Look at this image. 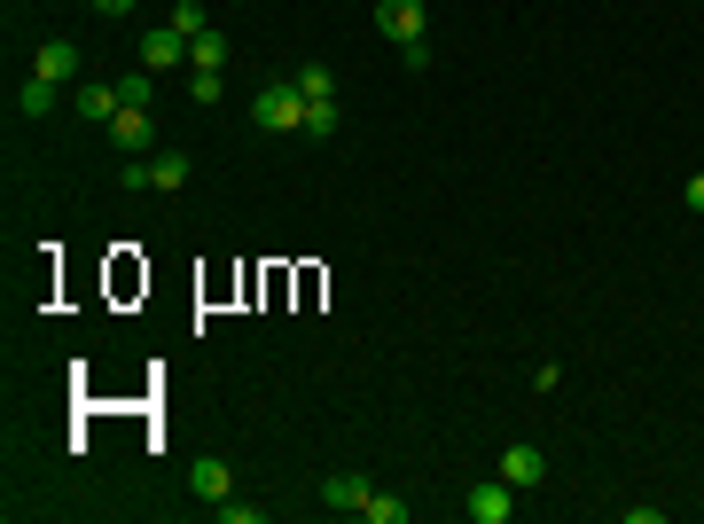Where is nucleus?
<instances>
[{
	"instance_id": "1",
	"label": "nucleus",
	"mask_w": 704,
	"mask_h": 524,
	"mask_svg": "<svg viewBox=\"0 0 704 524\" xmlns=\"http://www.w3.org/2000/svg\"><path fill=\"white\" fill-rule=\"evenodd\" d=\"M250 118L267 126V133H306V95H298V78H275L267 95L250 103Z\"/></svg>"
},
{
	"instance_id": "2",
	"label": "nucleus",
	"mask_w": 704,
	"mask_h": 524,
	"mask_svg": "<svg viewBox=\"0 0 704 524\" xmlns=\"http://www.w3.org/2000/svg\"><path fill=\"white\" fill-rule=\"evenodd\" d=\"M462 509H470V524H509V516H516V485L493 470L486 485H470V493H462Z\"/></svg>"
},
{
	"instance_id": "3",
	"label": "nucleus",
	"mask_w": 704,
	"mask_h": 524,
	"mask_svg": "<svg viewBox=\"0 0 704 524\" xmlns=\"http://www.w3.org/2000/svg\"><path fill=\"white\" fill-rule=\"evenodd\" d=\"M376 32H384V40H399V47L430 40V17H423V0H376Z\"/></svg>"
},
{
	"instance_id": "4",
	"label": "nucleus",
	"mask_w": 704,
	"mask_h": 524,
	"mask_svg": "<svg viewBox=\"0 0 704 524\" xmlns=\"http://www.w3.org/2000/svg\"><path fill=\"white\" fill-rule=\"evenodd\" d=\"M103 133H110V149H126V157H149V149H157V118H149V110H118Z\"/></svg>"
},
{
	"instance_id": "5",
	"label": "nucleus",
	"mask_w": 704,
	"mask_h": 524,
	"mask_svg": "<svg viewBox=\"0 0 704 524\" xmlns=\"http://www.w3.org/2000/svg\"><path fill=\"white\" fill-rule=\"evenodd\" d=\"M501 478H509V485H516V493H533V485H541V478H548V455H541V447H524V439H516V447H501Z\"/></svg>"
},
{
	"instance_id": "6",
	"label": "nucleus",
	"mask_w": 704,
	"mask_h": 524,
	"mask_svg": "<svg viewBox=\"0 0 704 524\" xmlns=\"http://www.w3.org/2000/svg\"><path fill=\"white\" fill-rule=\"evenodd\" d=\"M32 78H47V86H71V78H78V47H71V40H40V55H32Z\"/></svg>"
},
{
	"instance_id": "7",
	"label": "nucleus",
	"mask_w": 704,
	"mask_h": 524,
	"mask_svg": "<svg viewBox=\"0 0 704 524\" xmlns=\"http://www.w3.org/2000/svg\"><path fill=\"white\" fill-rule=\"evenodd\" d=\"M189 493H196V501H227V493H235V470H227L220 455H196V462H189Z\"/></svg>"
},
{
	"instance_id": "8",
	"label": "nucleus",
	"mask_w": 704,
	"mask_h": 524,
	"mask_svg": "<svg viewBox=\"0 0 704 524\" xmlns=\"http://www.w3.org/2000/svg\"><path fill=\"white\" fill-rule=\"evenodd\" d=\"M369 493H376V485H369L361 470H337V478L321 485V501H329V509H352V516H361V509H369Z\"/></svg>"
},
{
	"instance_id": "9",
	"label": "nucleus",
	"mask_w": 704,
	"mask_h": 524,
	"mask_svg": "<svg viewBox=\"0 0 704 524\" xmlns=\"http://www.w3.org/2000/svg\"><path fill=\"white\" fill-rule=\"evenodd\" d=\"M164 63H189V40H181V32H172V24L141 40V71H164Z\"/></svg>"
},
{
	"instance_id": "10",
	"label": "nucleus",
	"mask_w": 704,
	"mask_h": 524,
	"mask_svg": "<svg viewBox=\"0 0 704 524\" xmlns=\"http://www.w3.org/2000/svg\"><path fill=\"white\" fill-rule=\"evenodd\" d=\"M118 110H126L118 86H78V118H86V126H110Z\"/></svg>"
},
{
	"instance_id": "11",
	"label": "nucleus",
	"mask_w": 704,
	"mask_h": 524,
	"mask_svg": "<svg viewBox=\"0 0 704 524\" xmlns=\"http://www.w3.org/2000/svg\"><path fill=\"white\" fill-rule=\"evenodd\" d=\"M149 189H164V196L189 189V157H181V149H157V157H149Z\"/></svg>"
},
{
	"instance_id": "12",
	"label": "nucleus",
	"mask_w": 704,
	"mask_h": 524,
	"mask_svg": "<svg viewBox=\"0 0 704 524\" xmlns=\"http://www.w3.org/2000/svg\"><path fill=\"white\" fill-rule=\"evenodd\" d=\"M55 103H63V86H47V78H24V86H17V110H24V118H47Z\"/></svg>"
},
{
	"instance_id": "13",
	"label": "nucleus",
	"mask_w": 704,
	"mask_h": 524,
	"mask_svg": "<svg viewBox=\"0 0 704 524\" xmlns=\"http://www.w3.org/2000/svg\"><path fill=\"white\" fill-rule=\"evenodd\" d=\"M298 78V95L306 103H337V78H329V63H306V71H290Z\"/></svg>"
},
{
	"instance_id": "14",
	"label": "nucleus",
	"mask_w": 704,
	"mask_h": 524,
	"mask_svg": "<svg viewBox=\"0 0 704 524\" xmlns=\"http://www.w3.org/2000/svg\"><path fill=\"white\" fill-rule=\"evenodd\" d=\"M189 63H196V71H220V63H227V32H196V40H189Z\"/></svg>"
},
{
	"instance_id": "15",
	"label": "nucleus",
	"mask_w": 704,
	"mask_h": 524,
	"mask_svg": "<svg viewBox=\"0 0 704 524\" xmlns=\"http://www.w3.org/2000/svg\"><path fill=\"white\" fill-rule=\"evenodd\" d=\"M164 24H172V32H181V40H196V32H212V24H204V0H181V9H172Z\"/></svg>"
},
{
	"instance_id": "16",
	"label": "nucleus",
	"mask_w": 704,
	"mask_h": 524,
	"mask_svg": "<svg viewBox=\"0 0 704 524\" xmlns=\"http://www.w3.org/2000/svg\"><path fill=\"white\" fill-rule=\"evenodd\" d=\"M337 133V103H306V141H329Z\"/></svg>"
},
{
	"instance_id": "17",
	"label": "nucleus",
	"mask_w": 704,
	"mask_h": 524,
	"mask_svg": "<svg viewBox=\"0 0 704 524\" xmlns=\"http://www.w3.org/2000/svg\"><path fill=\"white\" fill-rule=\"evenodd\" d=\"M369 524H407V501H392V493H369V509H361Z\"/></svg>"
},
{
	"instance_id": "18",
	"label": "nucleus",
	"mask_w": 704,
	"mask_h": 524,
	"mask_svg": "<svg viewBox=\"0 0 704 524\" xmlns=\"http://www.w3.org/2000/svg\"><path fill=\"white\" fill-rule=\"evenodd\" d=\"M149 78H157V71H126V78H118V95H126V110H149Z\"/></svg>"
},
{
	"instance_id": "19",
	"label": "nucleus",
	"mask_w": 704,
	"mask_h": 524,
	"mask_svg": "<svg viewBox=\"0 0 704 524\" xmlns=\"http://www.w3.org/2000/svg\"><path fill=\"white\" fill-rule=\"evenodd\" d=\"M189 95H196V110H212L227 86H220V71H196V78H189Z\"/></svg>"
},
{
	"instance_id": "20",
	"label": "nucleus",
	"mask_w": 704,
	"mask_h": 524,
	"mask_svg": "<svg viewBox=\"0 0 704 524\" xmlns=\"http://www.w3.org/2000/svg\"><path fill=\"white\" fill-rule=\"evenodd\" d=\"M681 204H689V212H696V220H704V172H696V181H689V189H681Z\"/></svg>"
},
{
	"instance_id": "21",
	"label": "nucleus",
	"mask_w": 704,
	"mask_h": 524,
	"mask_svg": "<svg viewBox=\"0 0 704 524\" xmlns=\"http://www.w3.org/2000/svg\"><path fill=\"white\" fill-rule=\"evenodd\" d=\"M95 9H103V17H126V9H134V0H95Z\"/></svg>"
}]
</instances>
